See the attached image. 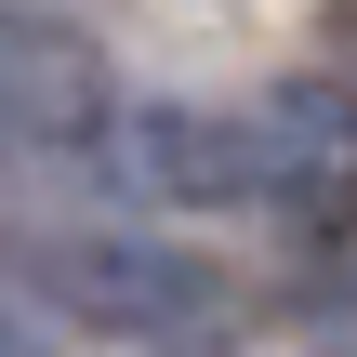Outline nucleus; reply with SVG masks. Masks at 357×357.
I'll return each instance as SVG.
<instances>
[{
    "instance_id": "7ed1b4c3",
    "label": "nucleus",
    "mask_w": 357,
    "mask_h": 357,
    "mask_svg": "<svg viewBox=\"0 0 357 357\" xmlns=\"http://www.w3.org/2000/svg\"><path fill=\"white\" fill-rule=\"evenodd\" d=\"M26 278H40L53 305L106 318V331H199V318H212V278H199V265H172V252H119V238H40Z\"/></svg>"
},
{
    "instance_id": "f03ea898",
    "label": "nucleus",
    "mask_w": 357,
    "mask_h": 357,
    "mask_svg": "<svg viewBox=\"0 0 357 357\" xmlns=\"http://www.w3.org/2000/svg\"><path fill=\"white\" fill-rule=\"evenodd\" d=\"M238 159H252V212H331V199H357V106L291 79V93L238 106Z\"/></svg>"
},
{
    "instance_id": "f257e3e1",
    "label": "nucleus",
    "mask_w": 357,
    "mask_h": 357,
    "mask_svg": "<svg viewBox=\"0 0 357 357\" xmlns=\"http://www.w3.org/2000/svg\"><path fill=\"white\" fill-rule=\"evenodd\" d=\"M106 66L53 13H0V159H79L106 132Z\"/></svg>"
},
{
    "instance_id": "20e7f679",
    "label": "nucleus",
    "mask_w": 357,
    "mask_h": 357,
    "mask_svg": "<svg viewBox=\"0 0 357 357\" xmlns=\"http://www.w3.org/2000/svg\"><path fill=\"white\" fill-rule=\"evenodd\" d=\"M0 357H40V331H26V305L0 291Z\"/></svg>"
}]
</instances>
